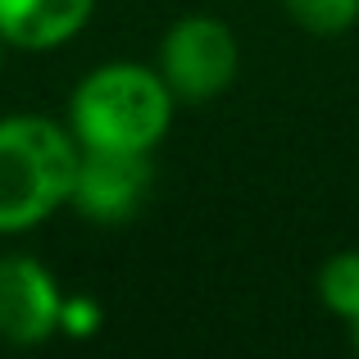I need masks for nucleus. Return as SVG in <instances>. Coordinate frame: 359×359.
<instances>
[{
	"label": "nucleus",
	"instance_id": "1",
	"mask_svg": "<svg viewBox=\"0 0 359 359\" xmlns=\"http://www.w3.org/2000/svg\"><path fill=\"white\" fill-rule=\"evenodd\" d=\"M78 137L46 114L0 118V237L32 232L69 205L78 173Z\"/></svg>",
	"mask_w": 359,
	"mask_h": 359
},
{
	"label": "nucleus",
	"instance_id": "2",
	"mask_svg": "<svg viewBox=\"0 0 359 359\" xmlns=\"http://www.w3.org/2000/svg\"><path fill=\"white\" fill-rule=\"evenodd\" d=\"M173 105H177V96L159 78V69L114 60V64L91 69L73 87L69 132L78 137V146L146 150V155H155V146L173 128Z\"/></svg>",
	"mask_w": 359,
	"mask_h": 359
},
{
	"label": "nucleus",
	"instance_id": "3",
	"mask_svg": "<svg viewBox=\"0 0 359 359\" xmlns=\"http://www.w3.org/2000/svg\"><path fill=\"white\" fill-rule=\"evenodd\" d=\"M159 78L168 82L177 100L187 105H205V100L223 96L232 87L241 69V46L232 36V27L214 14H187L159 41V60H155Z\"/></svg>",
	"mask_w": 359,
	"mask_h": 359
},
{
	"label": "nucleus",
	"instance_id": "4",
	"mask_svg": "<svg viewBox=\"0 0 359 359\" xmlns=\"http://www.w3.org/2000/svg\"><path fill=\"white\" fill-rule=\"evenodd\" d=\"M150 155L146 150H105V146H82L78 173H73L69 205L87 223L100 228H118V223L137 219V210L150 196Z\"/></svg>",
	"mask_w": 359,
	"mask_h": 359
},
{
	"label": "nucleus",
	"instance_id": "5",
	"mask_svg": "<svg viewBox=\"0 0 359 359\" xmlns=\"http://www.w3.org/2000/svg\"><path fill=\"white\" fill-rule=\"evenodd\" d=\"M64 291L32 255H0V341L41 346L60 332Z\"/></svg>",
	"mask_w": 359,
	"mask_h": 359
},
{
	"label": "nucleus",
	"instance_id": "6",
	"mask_svg": "<svg viewBox=\"0 0 359 359\" xmlns=\"http://www.w3.org/2000/svg\"><path fill=\"white\" fill-rule=\"evenodd\" d=\"M96 14V0H0V41L14 50H55Z\"/></svg>",
	"mask_w": 359,
	"mask_h": 359
},
{
	"label": "nucleus",
	"instance_id": "7",
	"mask_svg": "<svg viewBox=\"0 0 359 359\" xmlns=\"http://www.w3.org/2000/svg\"><path fill=\"white\" fill-rule=\"evenodd\" d=\"M314 287H318V300H323L327 314L355 323L359 318V250H337L332 259H323Z\"/></svg>",
	"mask_w": 359,
	"mask_h": 359
},
{
	"label": "nucleus",
	"instance_id": "8",
	"mask_svg": "<svg viewBox=\"0 0 359 359\" xmlns=\"http://www.w3.org/2000/svg\"><path fill=\"white\" fill-rule=\"evenodd\" d=\"M282 9L309 36H341L359 23V0H282Z\"/></svg>",
	"mask_w": 359,
	"mask_h": 359
},
{
	"label": "nucleus",
	"instance_id": "9",
	"mask_svg": "<svg viewBox=\"0 0 359 359\" xmlns=\"http://www.w3.org/2000/svg\"><path fill=\"white\" fill-rule=\"evenodd\" d=\"M96 323H100V309L91 305V300H73V296H64L60 332H69V337H87V332H96Z\"/></svg>",
	"mask_w": 359,
	"mask_h": 359
},
{
	"label": "nucleus",
	"instance_id": "10",
	"mask_svg": "<svg viewBox=\"0 0 359 359\" xmlns=\"http://www.w3.org/2000/svg\"><path fill=\"white\" fill-rule=\"evenodd\" d=\"M351 337H355V351H359V318L351 323Z\"/></svg>",
	"mask_w": 359,
	"mask_h": 359
},
{
	"label": "nucleus",
	"instance_id": "11",
	"mask_svg": "<svg viewBox=\"0 0 359 359\" xmlns=\"http://www.w3.org/2000/svg\"><path fill=\"white\" fill-rule=\"evenodd\" d=\"M0 60H5V41H0Z\"/></svg>",
	"mask_w": 359,
	"mask_h": 359
}]
</instances>
